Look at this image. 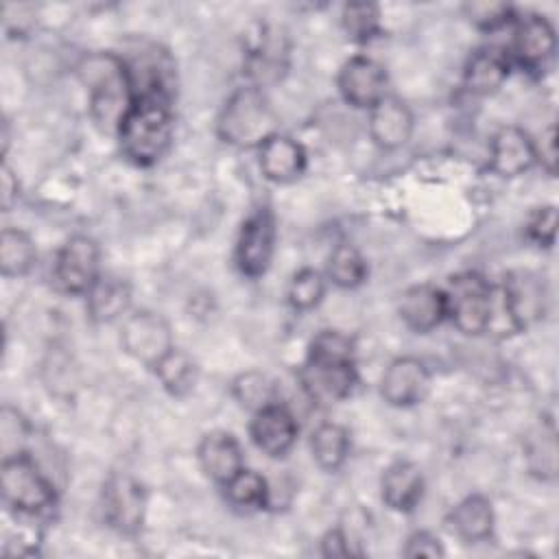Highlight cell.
Instances as JSON below:
<instances>
[{"instance_id":"1","label":"cell","mask_w":559,"mask_h":559,"mask_svg":"<svg viewBox=\"0 0 559 559\" xmlns=\"http://www.w3.org/2000/svg\"><path fill=\"white\" fill-rule=\"evenodd\" d=\"M118 140L122 153L138 166L157 164L173 140V116L170 100L140 98L133 100L131 109L118 127Z\"/></svg>"},{"instance_id":"2","label":"cell","mask_w":559,"mask_h":559,"mask_svg":"<svg viewBox=\"0 0 559 559\" xmlns=\"http://www.w3.org/2000/svg\"><path fill=\"white\" fill-rule=\"evenodd\" d=\"M81 81L87 85L92 116L103 129L120 127L133 105L124 63L114 52H92L79 63Z\"/></svg>"},{"instance_id":"3","label":"cell","mask_w":559,"mask_h":559,"mask_svg":"<svg viewBox=\"0 0 559 559\" xmlns=\"http://www.w3.org/2000/svg\"><path fill=\"white\" fill-rule=\"evenodd\" d=\"M216 133L223 142L240 148L262 146L277 133V114L258 85L238 87L221 109Z\"/></svg>"},{"instance_id":"4","label":"cell","mask_w":559,"mask_h":559,"mask_svg":"<svg viewBox=\"0 0 559 559\" xmlns=\"http://www.w3.org/2000/svg\"><path fill=\"white\" fill-rule=\"evenodd\" d=\"M0 487L4 504L22 515H37L55 504L52 483L24 452L2 459Z\"/></svg>"},{"instance_id":"5","label":"cell","mask_w":559,"mask_h":559,"mask_svg":"<svg viewBox=\"0 0 559 559\" xmlns=\"http://www.w3.org/2000/svg\"><path fill=\"white\" fill-rule=\"evenodd\" d=\"M129 79L133 100L140 98H173V74L175 66L170 57L155 44H140L120 57Z\"/></svg>"},{"instance_id":"6","label":"cell","mask_w":559,"mask_h":559,"mask_svg":"<svg viewBox=\"0 0 559 559\" xmlns=\"http://www.w3.org/2000/svg\"><path fill=\"white\" fill-rule=\"evenodd\" d=\"M445 304L448 317L463 334H483L487 330L491 284L478 273H459L450 277Z\"/></svg>"},{"instance_id":"7","label":"cell","mask_w":559,"mask_h":559,"mask_svg":"<svg viewBox=\"0 0 559 559\" xmlns=\"http://www.w3.org/2000/svg\"><path fill=\"white\" fill-rule=\"evenodd\" d=\"M120 343L131 358L151 369L175 347L168 321L151 310H140L124 319Z\"/></svg>"},{"instance_id":"8","label":"cell","mask_w":559,"mask_h":559,"mask_svg":"<svg viewBox=\"0 0 559 559\" xmlns=\"http://www.w3.org/2000/svg\"><path fill=\"white\" fill-rule=\"evenodd\" d=\"M100 277V249L90 236H72L57 253L55 280L63 293L87 295Z\"/></svg>"},{"instance_id":"9","label":"cell","mask_w":559,"mask_h":559,"mask_svg":"<svg viewBox=\"0 0 559 559\" xmlns=\"http://www.w3.org/2000/svg\"><path fill=\"white\" fill-rule=\"evenodd\" d=\"M103 511L109 526L133 535L142 528L146 511L144 487L124 472H114L103 487Z\"/></svg>"},{"instance_id":"10","label":"cell","mask_w":559,"mask_h":559,"mask_svg":"<svg viewBox=\"0 0 559 559\" xmlns=\"http://www.w3.org/2000/svg\"><path fill=\"white\" fill-rule=\"evenodd\" d=\"M275 251V218L266 207L255 210L240 227L236 242V264L242 275L260 277L266 273Z\"/></svg>"},{"instance_id":"11","label":"cell","mask_w":559,"mask_h":559,"mask_svg":"<svg viewBox=\"0 0 559 559\" xmlns=\"http://www.w3.org/2000/svg\"><path fill=\"white\" fill-rule=\"evenodd\" d=\"M299 382L306 395L317 404H334L345 400L356 384L354 360H314L308 358L299 369Z\"/></svg>"},{"instance_id":"12","label":"cell","mask_w":559,"mask_h":559,"mask_svg":"<svg viewBox=\"0 0 559 559\" xmlns=\"http://www.w3.org/2000/svg\"><path fill=\"white\" fill-rule=\"evenodd\" d=\"M338 92L352 107L371 109L386 96V72L369 57H352L338 70Z\"/></svg>"},{"instance_id":"13","label":"cell","mask_w":559,"mask_h":559,"mask_svg":"<svg viewBox=\"0 0 559 559\" xmlns=\"http://www.w3.org/2000/svg\"><path fill=\"white\" fill-rule=\"evenodd\" d=\"M430 391V371L419 358L400 356L389 362L380 380V393L391 406H413Z\"/></svg>"},{"instance_id":"14","label":"cell","mask_w":559,"mask_h":559,"mask_svg":"<svg viewBox=\"0 0 559 559\" xmlns=\"http://www.w3.org/2000/svg\"><path fill=\"white\" fill-rule=\"evenodd\" d=\"M297 419L284 404H269L253 413L249 435L258 450L269 456H284L297 441Z\"/></svg>"},{"instance_id":"15","label":"cell","mask_w":559,"mask_h":559,"mask_svg":"<svg viewBox=\"0 0 559 559\" xmlns=\"http://www.w3.org/2000/svg\"><path fill=\"white\" fill-rule=\"evenodd\" d=\"M557 37L552 24L537 13L518 20L511 52L524 70H542L555 55Z\"/></svg>"},{"instance_id":"16","label":"cell","mask_w":559,"mask_h":559,"mask_svg":"<svg viewBox=\"0 0 559 559\" xmlns=\"http://www.w3.org/2000/svg\"><path fill=\"white\" fill-rule=\"evenodd\" d=\"M288 66V39L275 26H260L247 55L249 76L258 83L277 81Z\"/></svg>"},{"instance_id":"17","label":"cell","mask_w":559,"mask_h":559,"mask_svg":"<svg viewBox=\"0 0 559 559\" xmlns=\"http://www.w3.org/2000/svg\"><path fill=\"white\" fill-rule=\"evenodd\" d=\"M535 142L518 127H502L491 138L489 168L500 177H518L535 164Z\"/></svg>"},{"instance_id":"18","label":"cell","mask_w":559,"mask_h":559,"mask_svg":"<svg viewBox=\"0 0 559 559\" xmlns=\"http://www.w3.org/2000/svg\"><path fill=\"white\" fill-rule=\"evenodd\" d=\"M500 288L520 330H524L544 314L546 288L539 275L531 271H513L504 277Z\"/></svg>"},{"instance_id":"19","label":"cell","mask_w":559,"mask_h":559,"mask_svg":"<svg viewBox=\"0 0 559 559\" xmlns=\"http://www.w3.org/2000/svg\"><path fill=\"white\" fill-rule=\"evenodd\" d=\"M397 312L411 330L430 332L448 317L445 293L430 284L411 286L400 295Z\"/></svg>"},{"instance_id":"20","label":"cell","mask_w":559,"mask_h":559,"mask_svg":"<svg viewBox=\"0 0 559 559\" xmlns=\"http://www.w3.org/2000/svg\"><path fill=\"white\" fill-rule=\"evenodd\" d=\"M413 133L411 109L393 96H384L369 114V135L380 148H400L408 142Z\"/></svg>"},{"instance_id":"21","label":"cell","mask_w":559,"mask_h":559,"mask_svg":"<svg viewBox=\"0 0 559 559\" xmlns=\"http://www.w3.org/2000/svg\"><path fill=\"white\" fill-rule=\"evenodd\" d=\"M201 469L214 483H229L242 469V448L231 432H207L199 443Z\"/></svg>"},{"instance_id":"22","label":"cell","mask_w":559,"mask_h":559,"mask_svg":"<svg viewBox=\"0 0 559 559\" xmlns=\"http://www.w3.org/2000/svg\"><path fill=\"white\" fill-rule=\"evenodd\" d=\"M260 170L275 183L295 181L306 170V151L297 140L275 133L260 146Z\"/></svg>"},{"instance_id":"23","label":"cell","mask_w":559,"mask_h":559,"mask_svg":"<svg viewBox=\"0 0 559 559\" xmlns=\"http://www.w3.org/2000/svg\"><path fill=\"white\" fill-rule=\"evenodd\" d=\"M509 76V57L493 46L478 48L465 63V90L476 96H489L502 87Z\"/></svg>"},{"instance_id":"24","label":"cell","mask_w":559,"mask_h":559,"mask_svg":"<svg viewBox=\"0 0 559 559\" xmlns=\"http://www.w3.org/2000/svg\"><path fill=\"white\" fill-rule=\"evenodd\" d=\"M380 491L384 504L393 511H411L421 500L424 476L415 463L395 461L384 469Z\"/></svg>"},{"instance_id":"25","label":"cell","mask_w":559,"mask_h":559,"mask_svg":"<svg viewBox=\"0 0 559 559\" xmlns=\"http://www.w3.org/2000/svg\"><path fill=\"white\" fill-rule=\"evenodd\" d=\"M452 533L465 544L485 542L493 531V509L485 496H467L450 513Z\"/></svg>"},{"instance_id":"26","label":"cell","mask_w":559,"mask_h":559,"mask_svg":"<svg viewBox=\"0 0 559 559\" xmlns=\"http://www.w3.org/2000/svg\"><path fill=\"white\" fill-rule=\"evenodd\" d=\"M131 304V286L116 275H100L87 293V312L94 321L107 323L127 312Z\"/></svg>"},{"instance_id":"27","label":"cell","mask_w":559,"mask_h":559,"mask_svg":"<svg viewBox=\"0 0 559 559\" xmlns=\"http://www.w3.org/2000/svg\"><path fill=\"white\" fill-rule=\"evenodd\" d=\"M37 249L33 238L15 227H4L0 234V269L4 277H17L33 269Z\"/></svg>"},{"instance_id":"28","label":"cell","mask_w":559,"mask_h":559,"mask_svg":"<svg viewBox=\"0 0 559 559\" xmlns=\"http://www.w3.org/2000/svg\"><path fill=\"white\" fill-rule=\"evenodd\" d=\"M310 450L319 467L334 472L349 454V432L341 424H321L310 439Z\"/></svg>"},{"instance_id":"29","label":"cell","mask_w":559,"mask_h":559,"mask_svg":"<svg viewBox=\"0 0 559 559\" xmlns=\"http://www.w3.org/2000/svg\"><path fill=\"white\" fill-rule=\"evenodd\" d=\"M153 371L157 373L162 386L170 393V395H186L188 391H192V386L197 384V362L192 360L190 354H186L183 349L173 347L155 367Z\"/></svg>"},{"instance_id":"30","label":"cell","mask_w":559,"mask_h":559,"mask_svg":"<svg viewBox=\"0 0 559 559\" xmlns=\"http://www.w3.org/2000/svg\"><path fill=\"white\" fill-rule=\"evenodd\" d=\"M225 487V496L227 500L238 507V509H264L271 500V489L269 483L262 474L253 472V469H240L229 483L223 485Z\"/></svg>"},{"instance_id":"31","label":"cell","mask_w":559,"mask_h":559,"mask_svg":"<svg viewBox=\"0 0 559 559\" xmlns=\"http://www.w3.org/2000/svg\"><path fill=\"white\" fill-rule=\"evenodd\" d=\"M328 275L341 288H356L367 277V262L356 247L343 242L330 255Z\"/></svg>"},{"instance_id":"32","label":"cell","mask_w":559,"mask_h":559,"mask_svg":"<svg viewBox=\"0 0 559 559\" xmlns=\"http://www.w3.org/2000/svg\"><path fill=\"white\" fill-rule=\"evenodd\" d=\"M236 400L253 411H260L269 404H275V386L260 371H247L234 380Z\"/></svg>"},{"instance_id":"33","label":"cell","mask_w":559,"mask_h":559,"mask_svg":"<svg viewBox=\"0 0 559 559\" xmlns=\"http://www.w3.org/2000/svg\"><path fill=\"white\" fill-rule=\"evenodd\" d=\"M343 28L356 41H367L380 31V11L371 2H349L343 9Z\"/></svg>"},{"instance_id":"34","label":"cell","mask_w":559,"mask_h":559,"mask_svg":"<svg viewBox=\"0 0 559 559\" xmlns=\"http://www.w3.org/2000/svg\"><path fill=\"white\" fill-rule=\"evenodd\" d=\"M325 295V280L314 269H301L288 284V301L295 310L314 308Z\"/></svg>"},{"instance_id":"35","label":"cell","mask_w":559,"mask_h":559,"mask_svg":"<svg viewBox=\"0 0 559 559\" xmlns=\"http://www.w3.org/2000/svg\"><path fill=\"white\" fill-rule=\"evenodd\" d=\"M308 358L347 362V360H354V343L347 334L338 330H323L312 338Z\"/></svg>"},{"instance_id":"36","label":"cell","mask_w":559,"mask_h":559,"mask_svg":"<svg viewBox=\"0 0 559 559\" xmlns=\"http://www.w3.org/2000/svg\"><path fill=\"white\" fill-rule=\"evenodd\" d=\"M557 448H555V428L542 426V432L535 435L528 443V465L533 472H537L542 478H550L555 476V467H557Z\"/></svg>"},{"instance_id":"37","label":"cell","mask_w":559,"mask_h":559,"mask_svg":"<svg viewBox=\"0 0 559 559\" xmlns=\"http://www.w3.org/2000/svg\"><path fill=\"white\" fill-rule=\"evenodd\" d=\"M465 15L483 31H493L513 20V9L507 2H467Z\"/></svg>"},{"instance_id":"38","label":"cell","mask_w":559,"mask_h":559,"mask_svg":"<svg viewBox=\"0 0 559 559\" xmlns=\"http://www.w3.org/2000/svg\"><path fill=\"white\" fill-rule=\"evenodd\" d=\"M526 234L539 247H550L557 236V210L552 205L537 207L526 223Z\"/></svg>"},{"instance_id":"39","label":"cell","mask_w":559,"mask_h":559,"mask_svg":"<svg viewBox=\"0 0 559 559\" xmlns=\"http://www.w3.org/2000/svg\"><path fill=\"white\" fill-rule=\"evenodd\" d=\"M404 555L406 557H430V559H435V557H443L445 550H443L439 537H435L428 531H417L408 537Z\"/></svg>"},{"instance_id":"40","label":"cell","mask_w":559,"mask_h":559,"mask_svg":"<svg viewBox=\"0 0 559 559\" xmlns=\"http://www.w3.org/2000/svg\"><path fill=\"white\" fill-rule=\"evenodd\" d=\"M321 552L325 557H349V555H356L358 550L352 548L347 535L341 528H332L321 539Z\"/></svg>"},{"instance_id":"41","label":"cell","mask_w":559,"mask_h":559,"mask_svg":"<svg viewBox=\"0 0 559 559\" xmlns=\"http://www.w3.org/2000/svg\"><path fill=\"white\" fill-rule=\"evenodd\" d=\"M535 155L542 162V166L552 175L555 173V164H557V140H555V124H550L544 133H542V142L535 144Z\"/></svg>"},{"instance_id":"42","label":"cell","mask_w":559,"mask_h":559,"mask_svg":"<svg viewBox=\"0 0 559 559\" xmlns=\"http://www.w3.org/2000/svg\"><path fill=\"white\" fill-rule=\"evenodd\" d=\"M20 186H17V177L13 175V170L2 164V170H0V203H2V210L9 212L13 207V203L17 201V192Z\"/></svg>"}]
</instances>
